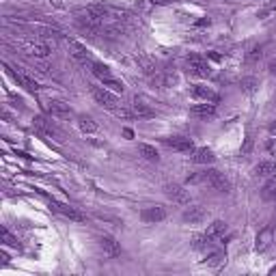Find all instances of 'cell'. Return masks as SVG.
I'll use <instances>...</instances> for the list:
<instances>
[{
  "instance_id": "obj_1",
  "label": "cell",
  "mask_w": 276,
  "mask_h": 276,
  "mask_svg": "<svg viewBox=\"0 0 276 276\" xmlns=\"http://www.w3.org/2000/svg\"><path fill=\"white\" fill-rule=\"evenodd\" d=\"M35 127H37V132H39L43 138H52V140H58V143H63L65 140L63 129L58 127L56 123H52L50 119H46V117H35Z\"/></svg>"
},
{
  "instance_id": "obj_2",
  "label": "cell",
  "mask_w": 276,
  "mask_h": 276,
  "mask_svg": "<svg viewBox=\"0 0 276 276\" xmlns=\"http://www.w3.org/2000/svg\"><path fill=\"white\" fill-rule=\"evenodd\" d=\"M91 95H93V100L100 104L101 108H108V110H117L119 108V100H117V93H112V91H108L106 86H93V91H91Z\"/></svg>"
},
{
  "instance_id": "obj_3",
  "label": "cell",
  "mask_w": 276,
  "mask_h": 276,
  "mask_svg": "<svg viewBox=\"0 0 276 276\" xmlns=\"http://www.w3.org/2000/svg\"><path fill=\"white\" fill-rule=\"evenodd\" d=\"M186 65H188V72L192 75H197V78H209V75H212L209 63L205 61L203 56H199V54H190V56L186 58Z\"/></svg>"
},
{
  "instance_id": "obj_4",
  "label": "cell",
  "mask_w": 276,
  "mask_h": 276,
  "mask_svg": "<svg viewBox=\"0 0 276 276\" xmlns=\"http://www.w3.org/2000/svg\"><path fill=\"white\" fill-rule=\"evenodd\" d=\"M203 173V183H207V186H212L214 190H218V192H229V179L223 175V173H218V171H214V169H209V171H201Z\"/></svg>"
},
{
  "instance_id": "obj_5",
  "label": "cell",
  "mask_w": 276,
  "mask_h": 276,
  "mask_svg": "<svg viewBox=\"0 0 276 276\" xmlns=\"http://www.w3.org/2000/svg\"><path fill=\"white\" fill-rule=\"evenodd\" d=\"M50 207L56 214H61L63 218H69V220H74V223H84V220H86V216L80 212V209L72 207V205H65V203H58V201H50Z\"/></svg>"
},
{
  "instance_id": "obj_6",
  "label": "cell",
  "mask_w": 276,
  "mask_h": 276,
  "mask_svg": "<svg viewBox=\"0 0 276 276\" xmlns=\"http://www.w3.org/2000/svg\"><path fill=\"white\" fill-rule=\"evenodd\" d=\"M164 192H166V197H169L173 203L190 205V194H188V190L183 186H179V183H169V186L164 188Z\"/></svg>"
},
{
  "instance_id": "obj_7",
  "label": "cell",
  "mask_w": 276,
  "mask_h": 276,
  "mask_svg": "<svg viewBox=\"0 0 276 276\" xmlns=\"http://www.w3.org/2000/svg\"><path fill=\"white\" fill-rule=\"evenodd\" d=\"M164 145L169 149L179 151V153H192L194 151V143L188 136H169V138H164Z\"/></svg>"
},
{
  "instance_id": "obj_8",
  "label": "cell",
  "mask_w": 276,
  "mask_h": 276,
  "mask_svg": "<svg viewBox=\"0 0 276 276\" xmlns=\"http://www.w3.org/2000/svg\"><path fill=\"white\" fill-rule=\"evenodd\" d=\"M140 218H143V223H147V225L162 223V220L166 218V209L162 207V205H151V207H145L143 212H140Z\"/></svg>"
},
{
  "instance_id": "obj_9",
  "label": "cell",
  "mask_w": 276,
  "mask_h": 276,
  "mask_svg": "<svg viewBox=\"0 0 276 276\" xmlns=\"http://www.w3.org/2000/svg\"><path fill=\"white\" fill-rule=\"evenodd\" d=\"M205 218H207V212H205V207H201V205H190V207H186L181 214L183 223H190V225H199V223H203Z\"/></svg>"
},
{
  "instance_id": "obj_10",
  "label": "cell",
  "mask_w": 276,
  "mask_h": 276,
  "mask_svg": "<svg viewBox=\"0 0 276 276\" xmlns=\"http://www.w3.org/2000/svg\"><path fill=\"white\" fill-rule=\"evenodd\" d=\"M192 97L199 101H209V104H216V101L220 100V95L216 93L214 89H209V86L205 84H194L192 86Z\"/></svg>"
},
{
  "instance_id": "obj_11",
  "label": "cell",
  "mask_w": 276,
  "mask_h": 276,
  "mask_svg": "<svg viewBox=\"0 0 276 276\" xmlns=\"http://www.w3.org/2000/svg\"><path fill=\"white\" fill-rule=\"evenodd\" d=\"M7 72H9L11 78H13L20 86H24L28 93H37V91H39V84H37L35 80L30 78V75H26V74H22V72H15V69H11L9 65H7Z\"/></svg>"
},
{
  "instance_id": "obj_12",
  "label": "cell",
  "mask_w": 276,
  "mask_h": 276,
  "mask_svg": "<svg viewBox=\"0 0 276 276\" xmlns=\"http://www.w3.org/2000/svg\"><path fill=\"white\" fill-rule=\"evenodd\" d=\"M48 112H50L54 119H72L74 117V110L69 108V104L58 101V100H54V101L48 104Z\"/></svg>"
},
{
  "instance_id": "obj_13",
  "label": "cell",
  "mask_w": 276,
  "mask_h": 276,
  "mask_svg": "<svg viewBox=\"0 0 276 276\" xmlns=\"http://www.w3.org/2000/svg\"><path fill=\"white\" fill-rule=\"evenodd\" d=\"M272 242H274V229H272V226H266V229H261V231L257 233L255 251H259V252L268 251V248L272 246Z\"/></svg>"
},
{
  "instance_id": "obj_14",
  "label": "cell",
  "mask_w": 276,
  "mask_h": 276,
  "mask_svg": "<svg viewBox=\"0 0 276 276\" xmlns=\"http://www.w3.org/2000/svg\"><path fill=\"white\" fill-rule=\"evenodd\" d=\"M69 50H72V54H74V58L78 63H82V65H89L91 67V63H93V58H91V54H89V50L82 46V43H78V41H69Z\"/></svg>"
},
{
  "instance_id": "obj_15",
  "label": "cell",
  "mask_w": 276,
  "mask_h": 276,
  "mask_svg": "<svg viewBox=\"0 0 276 276\" xmlns=\"http://www.w3.org/2000/svg\"><path fill=\"white\" fill-rule=\"evenodd\" d=\"M100 246H101V251H104L106 257H119L121 255V246H119V242L115 240V237H110V235H101L100 237Z\"/></svg>"
},
{
  "instance_id": "obj_16",
  "label": "cell",
  "mask_w": 276,
  "mask_h": 276,
  "mask_svg": "<svg viewBox=\"0 0 276 276\" xmlns=\"http://www.w3.org/2000/svg\"><path fill=\"white\" fill-rule=\"evenodd\" d=\"M190 115L194 119H209L216 115V104H209V101H201V104L190 108Z\"/></svg>"
},
{
  "instance_id": "obj_17",
  "label": "cell",
  "mask_w": 276,
  "mask_h": 276,
  "mask_svg": "<svg viewBox=\"0 0 276 276\" xmlns=\"http://www.w3.org/2000/svg\"><path fill=\"white\" fill-rule=\"evenodd\" d=\"M190 160L194 162V164H212V162L216 160V155H214L212 149L199 147V149H194L192 153H190Z\"/></svg>"
},
{
  "instance_id": "obj_18",
  "label": "cell",
  "mask_w": 276,
  "mask_h": 276,
  "mask_svg": "<svg viewBox=\"0 0 276 276\" xmlns=\"http://www.w3.org/2000/svg\"><path fill=\"white\" fill-rule=\"evenodd\" d=\"M255 175L257 177H272L276 175V160H263L255 166Z\"/></svg>"
},
{
  "instance_id": "obj_19",
  "label": "cell",
  "mask_w": 276,
  "mask_h": 276,
  "mask_svg": "<svg viewBox=\"0 0 276 276\" xmlns=\"http://www.w3.org/2000/svg\"><path fill=\"white\" fill-rule=\"evenodd\" d=\"M132 112H134V117H138V119H153L155 117V112L151 110L147 104H143V101H138V100L132 104Z\"/></svg>"
},
{
  "instance_id": "obj_20",
  "label": "cell",
  "mask_w": 276,
  "mask_h": 276,
  "mask_svg": "<svg viewBox=\"0 0 276 276\" xmlns=\"http://www.w3.org/2000/svg\"><path fill=\"white\" fill-rule=\"evenodd\" d=\"M28 52H30L35 58H48L52 50H50V46H48L46 41H37V43H32V46L28 48Z\"/></svg>"
},
{
  "instance_id": "obj_21",
  "label": "cell",
  "mask_w": 276,
  "mask_h": 276,
  "mask_svg": "<svg viewBox=\"0 0 276 276\" xmlns=\"http://www.w3.org/2000/svg\"><path fill=\"white\" fill-rule=\"evenodd\" d=\"M138 153L143 155L147 162H158L160 160V155H158V151H155L153 145H147V143H140L138 145Z\"/></svg>"
},
{
  "instance_id": "obj_22",
  "label": "cell",
  "mask_w": 276,
  "mask_h": 276,
  "mask_svg": "<svg viewBox=\"0 0 276 276\" xmlns=\"http://www.w3.org/2000/svg\"><path fill=\"white\" fill-rule=\"evenodd\" d=\"M225 231H226V223H223V220H216V223H212L207 226V231H205V233L212 237V240H220V237L225 235Z\"/></svg>"
},
{
  "instance_id": "obj_23",
  "label": "cell",
  "mask_w": 276,
  "mask_h": 276,
  "mask_svg": "<svg viewBox=\"0 0 276 276\" xmlns=\"http://www.w3.org/2000/svg\"><path fill=\"white\" fill-rule=\"evenodd\" d=\"M91 72L95 74V78L100 80V82H101V80H106V78H110V75H112V74H110V69H108L104 63H100V61H93V63H91Z\"/></svg>"
},
{
  "instance_id": "obj_24",
  "label": "cell",
  "mask_w": 276,
  "mask_h": 276,
  "mask_svg": "<svg viewBox=\"0 0 276 276\" xmlns=\"http://www.w3.org/2000/svg\"><path fill=\"white\" fill-rule=\"evenodd\" d=\"M101 84L106 86L108 91H112V93H123V91H125V86H123V82L121 80H117L115 75H110V78H106V80H101Z\"/></svg>"
},
{
  "instance_id": "obj_25",
  "label": "cell",
  "mask_w": 276,
  "mask_h": 276,
  "mask_svg": "<svg viewBox=\"0 0 276 276\" xmlns=\"http://www.w3.org/2000/svg\"><path fill=\"white\" fill-rule=\"evenodd\" d=\"M240 86H242V91H244V93H252V91H257L259 80L255 78V75H246V78L240 80Z\"/></svg>"
},
{
  "instance_id": "obj_26",
  "label": "cell",
  "mask_w": 276,
  "mask_h": 276,
  "mask_svg": "<svg viewBox=\"0 0 276 276\" xmlns=\"http://www.w3.org/2000/svg\"><path fill=\"white\" fill-rule=\"evenodd\" d=\"M78 125H80V129H82L84 134H93L97 129V123L91 117H78Z\"/></svg>"
},
{
  "instance_id": "obj_27",
  "label": "cell",
  "mask_w": 276,
  "mask_h": 276,
  "mask_svg": "<svg viewBox=\"0 0 276 276\" xmlns=\"http://www.w3.org/2000/svg\"><path fill=\"white\" fill-rule=\"evenodd\" d=\"M263 197L266 199H276V175L270 177V181L263 186Z\"/></svg>"
},
{
  "instance_id": "obj_28",
  "label": "cell",
  "mask_w": 276,
  "mask_h": 276,
  "mask_svg": "<svg viewBox=\"0 0 276 276\" xmlns=\"http://www.w3.org/2000/svg\"><path fill=\"white\" fill-rule=\"evenodd\" d=\"M225 261V252H220V251H212L209 252V259L205 263H207V266H220V263Z\"/></svg>"
},
{
  "instance_id": "obj_29",
  "label": "cell",
  "mask_w": 276,
  "mask_h": 276,
  "mask_svg": "<svg viewBox=\"0 0 276 276\" xmlns=\"http://www.w3.org/2000/svg\"><path fill=\"white\" fill-rule=\"evenodd\" d=\"M2 242H4V246H18V237H13V235H11V231L7 229V226H4V229H2Z\"/></svg>"
},
{
  "instance_id": "obj_30",
  "label": "cell",
  "mask_w": 276,
  "mask_h": 276,
  "mask_svg": "<svg viewBox=\"0 0 276 276\" xmlns=\"http://www.w3.org/2000/svg\"><path fill=\"white\" fill-rule=\"evenodd\" d=\"M252 145H255V140H252V136H246L244 145H242V149H240V155H242V158H246V155H251Z\"/></svg>"
},
{
  "instance_id": "obj_31",
  "label": "cell",
  "mask_w": 276,
  "mask_h": 276,
  "mask_svg": "<svg viewBox=\"0 0 276 276\" xmlns=\"http://www.w3.org/2000/svg\"><path fill=\"white\" fill-rule=\"evenodd\" d=\"M259 58H261V46H255L252 48L251 52H248V61H259Z\"/></svg>"
},
{
  "instance_id": "obj_32",
  "label": "cell",
  "mask_w": 276,
  "mask_h": 276,
  "mask_svg": "<svg viewBox=\"0 0 276 276\" xmlns=\"http://www.w3.org/2000/svg\"><path fill=\"white\" fill-rule=\"evenodd\" d=\"M112 112H115V115H117L119 119H129V117L134 115L132 110H125V108H117V110H112Z\"/></svg>"
},
{
  "instance_id": "obj_33",
  "label": "cell",
  "mask_w": 276,
  "mask_h": 276,
  "mask_svg": "<svg viewBox=\"0 0 276 276\" xmlns=\"http://www.w3.org/2000/svg\"><path fill=\"white\" fill-rule=\"evenodd\" d=\"M268 69H270V74H272V75H276V61H270Z\"/></svg>"
},
{
  "instance_id": "obj_34",
  "label": "cell",
  "mask_w": 276,
  "mask_h": 276,
  "mask_svg": "<svg viewBox=\"0 0 276 276\" xmlns=\"http://www.w3.org/2000/svg\"><path fill=\"white\" fill-rule=\"evenodd\" d=\"M123 134H125L127 138H134V132H132V129H129V127H125V129H123Z\"/></svg>"
},
{
  "instance_id": "obj_35",
  "label": "cell",
  "mask_w": 276,
  "mask_h": 276,
  "mask_svg": "<svg viewBox=\"0 0 276 276\" xmlns=\"http://www.w3.org/2000/svg\"><path fill=\"white\" fill-rule=\"evenodd\" d=\"M171 0H151V4H169Z\"/></svg>"
},
{
  "instance_id": "obj_36",
  "label": "cell",
  "mask_w": 276,
  "mask_h": 276,
  "mask_svg": "<svg viewBox=\"0 0 276 276\" xmlns=\"http://www.w3.org/2000/svg\"><path fill=\"white\" fill-rule=\"evenodd\" d=\"M270 9H272V11H276V2H274V4H272V7H270Z\"/></svg>"
}]
</instances>
